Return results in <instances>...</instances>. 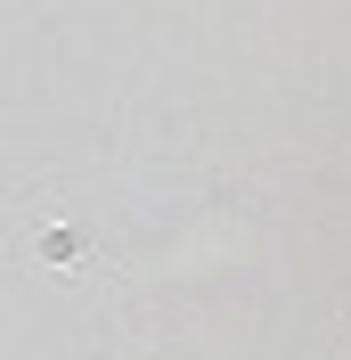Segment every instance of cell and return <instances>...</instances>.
<instances>
[{"instance_id": "cell-1", "label": "cell", "mask_w": 351, "mask_h": 360, "mask_svg": "<svg viewBox=\"0 0 351 360\" xmlns=\"http://www.w3.org/2000/svg\"><path fill=\"white\" fill-rule=\"evenodd\" d=\"M343 352H351V336H343Z\"/></svg>"}]
</instances>
